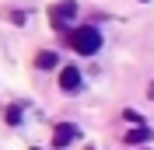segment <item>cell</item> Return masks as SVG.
<instances>
[{"instance_id":"obj_9","label":"cell","mask_w":154,"mask_h":150,"mask_svg":"<svg viewBox=\"0 0 154 150\" xmlns=\"http://www.w3.org/2000/svg\"><path fill=\"white\" fill-rule=\"evenodd\" d=\"M32 150H42V147H32Z\"/></svg>"},{"instance_id":"obj_1","label":"cell","mask_w":154,"mask_h":150,"mask_svg":"<svg viewBox=\"0 0 154 150\" xmlns=\"http://www.w3.org/2000/svg\"><path fill=\"white\" fill-rule=\"evenodd\" d=\"M67 42L81 52V56H95L98 49H102V32H98L95 25H77V28L67 35Z\"/></svg>"},{"instance_id":"obj_3","label":"cell","mask_w":154,"mask_h":150,"mask_svg":"<svg viewBox=\"0 0 154 150\" xmlns=\"http://www.w3.org/2000/svg\"><path fill=\"white\" fill-rule=\"evenodd\" d=\"M77 136H81V129H77L74 122H60L56 129H53V147L60 150V147H67V143H74Z\"/></svg>"},{"instance_id":"obj_8","label":"cell","mask_w":154,"mask_h":150,"mask_svg":"<svg viewBox=\"0 0 154 150\" xmlns=\"http://www.w3.org/2000/svg\"><path fill=\"white\" fill-rule=\"evenodd\" d=\"M151 98H154V84H151Z\"/></svg>"},{"instance_id":"obj_7","label":"cell","mask_w":154,"mask_h":150,"mask_svg":"<svg viewBox=\"0 0 154 150\" xmlns=\"http://www.w3.org/2000/svg\"><path fill=\"white\" fill-rule=\"evenodd\" d=\"M7 122H11V126H18V122H21V108H18V105H11V108H7Z\"/></svg>"},{"instance_id":"obj_10","label":"cell","mask_w":154,"mask_h":150,"mask_svg":"<svg viewBox=\"0 0 154 150\" xmlns=\"http://www.w3.org/2000/svg\"><path fill=\"white\" fill-rule=\"evenodd\" d=\"M140 4H147V0H140Z\"/></svg>"},{"instance_id":"obj_2","label":"cell","mask_w":154,"mask_h":150,"mask_svg":"<svg viewBox=\"0 0 154 150\" xmlns=\"http://www.w3.org/2000/svg\"><path fill=\"white\" fill-rule=\"evenodd\" d=\"M77 14V4L74 0H60V4H53V7H49V21H53V28H67V21L74 18Z\"/></svg>"},{"instance_id":"obj_4","label":"cell","mask_w":154,"mask_h":150,"mask_svg":"<svg viewBox=\"0 0 154 150\" xmlns=\"http://www.w3.org/2000/svg\"><path fill=\"white\" fill-rule=\"evenodd\" d=\"M60 87L67 94L81 91V70H77V66H63V70H60Z\"/></svg>"},{"instance_id":"obj_11","label":"cell","mask_w":154,"mask_h":150,"mask_svg":"<svg viewBox=\"0 0 154 150\" xmlns=\"http://www.w3.org/2000/svg\"><path fill=\"white\" fill-rule=\"evenodd\" d=\"M88 150H95V147H88Z\"/></svg>"},{"instance_id":"obj_5","label":"cell","mask_w":154,"mask_h":150,"mask_svg":"<svg viewBox=\"0 0 154 150\" xmlns=\"http://www.w3.org/2000/svg\"><path fill=\"white\" fill-rule=\"evenodd\" d=\"M56 63H60V56L53 52V49H42V52L35 56V66H38V70H53Z\"/></svg>"},{"instance_id":"obj_6","label":"cell","mask_w":154,"mask_h":150,"mask_svg":"<svg viewBox=\"0 0 154 150\" xmlns=\"http://www.w3.org/2000/svg\"><path fill=\"white\" fill-rule=\"evenodd\" d=\"M151 136H154V133L147 129V126H137V129H130V133H126V143H147Z\"/></svg>"}]
</instances>
